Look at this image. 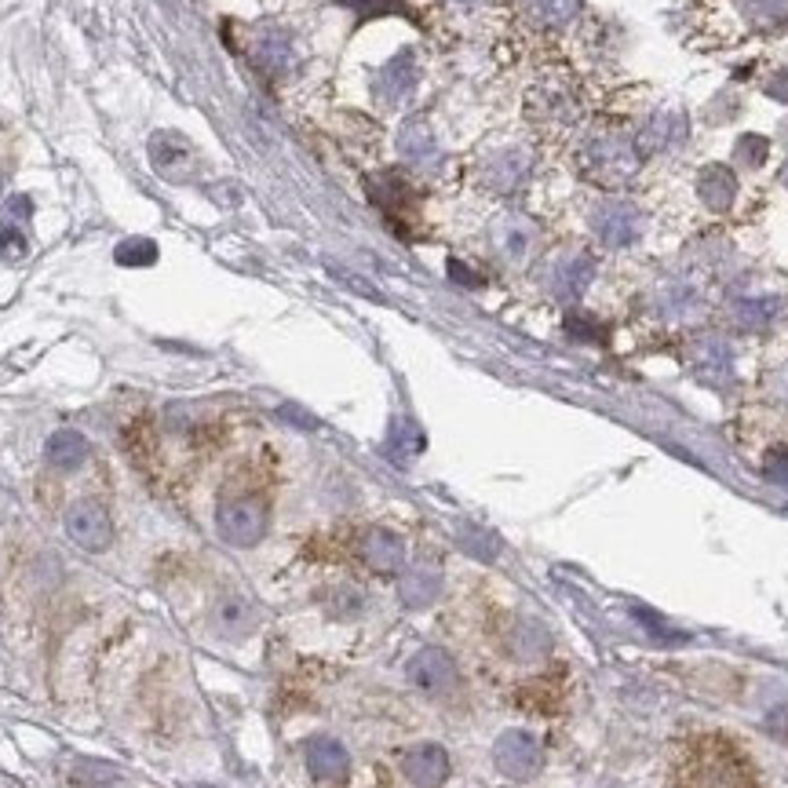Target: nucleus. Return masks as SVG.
Wrapping results in <instances>:
<instances>
[{
  "instance_id": "1",
  "label": "nucleus",
  "mask_w": 788,
  "mask_h": 788,
  "mask_svg": "<svg viewBox=\"0 0 788 788\" xmlns=\"http://www.w3.org/2000/svg\"><path fill=\"white\" fill-rule=\"evenodd\" d=\"M220 536L234 547H253L267 533V504L259 497H234L223 500L216 511Z\"/></svg>"
},
{
  "instance_id": "2",
  "label": "nucleus",
  "mask_w": 788,
  "mask_h": 788,
  "mask_svg": "<svg viewBox=\"0 0 788 788\" xmlns=\"http://www.w3.org/2000/svg\"><path fill=\"white\" fill-rule=\"evenodd\" d=\"M147 150H150L153 169H158L161 179H169V183H190V179H198L201 172V158L183 131H172V128L153 131Z\"/></svg>"
},
{
  "instance_id": "3",
  "label": "nucleus",
  "mask_w": 788,
  "mask_h": 788,
  "mask_svg": "<svg viewBox=\"0 0 788 788\" xmlns=\"http://www.w3.org/2000/svg\"><path fill=\"white\" fill-rule=\"evenodd\" d=\"M66 533L70 541L85 547V552H106L114 541L110 511H106L99 500H77V504H70L66 511Z\"/></svg>"
},
{
  "instance_id": "4",
  "label": "nucleus",
  "mask_w": 788,
  "mask_h": 788,
  "mask_svg": "<svg viewBox=\"0 0 788 788\" xmlns=\"http://www.w3.org/2000/svg\"><path fill=\"white\" fill-rule=\"evenodd\" d=\"M493 763H497V770L504 774V778H511V781H525V778H533V774L541 770L544 752H541V742H536L533 734H525V731H508V734H500V737H497V745H493Z\"/></svg>"
},
{
  "instance_id": "5",
  "label": "nucleus",
  "mask_w": 788,
  "mask_h": 788,
  "mask_svg": "<svg viewBox=\"0 0 788 788\" xmlns=\"http://www.w3.org/2000/svg\"><path fill=\"white\" fill-rule=\"evenodd\" d=\"M405 672H409L413 683L427 690V694H449V690H457L460 683L457 664H452V657L441 647H424L420 653H413Z\"/></svg>"
},
{
  "instance_id": "6",
  "label": "nucleus",
  "mask_w": 788,
  "mask_h": 788,
  "mask_svg": "<svg viewBox=\"0 0 788 788\" xmlns=\"http://www.w3.org/2000/svg\"><path fill=\"white\" fill-rule=\"evenodd\" d=\"M402 770L416 788H438L449 778V756L441 745H416L405 752Z\"/></svg>"
},
{
  "instance_id": "7",
  "label": "nucleus",
  "mask_w": 788,
  "mask_h": 788,
  "mask_svg": "<svg viewBox=\"0 0 788 788\" xmlns=\"http://www.w3.org/2000/svg\"><path fill=\"white\" fill-rule=\"evenodd\" d=\"M307 767L318 781H340L348 778L351 756L337 737H315V742L307 745Z\"/></svg>"
},
{
  "instance_id": "8",
  "label": "nucleus",
  "mask_w": 788,
  "mask_h": 788,
  "mask_svg": "<svg viewBox=\"0 0 788 788\" xmlns=\"http://www.w3.org/2000/svg\"><path fill=\"white\" fill-rule=\"evenodd\" d=\"M358 552L373 569L380 573H394L402 563H405V544L398 533L391 530H365L362 544H358Z\"/></svg>"
},
{
  "instance_id": "9",
  "label": "nucleus",
  "mask_w": 788,
  "mask_h": 788,
  "mask_svg": "<svg viewBox=\"0 0 788 788\" xmlns=\"http://www.w3.org/2000/svg\"><path fill=\"white\" fill-rule=\"evenodd\" d=\"M595 226H599V237L606 245H628L642 234V216L625 201H617V205H606L599 212Z\"/></svg>"
},
{
  "instance_id": "10",
  "label": "nucleus",
  "mask_w": 788,
  "mask_h": 788,
  "mask_svg": "<svg viewBox=\"0 0 788 788\" xmlns=\"http://www.w3.org/2000/svg\"><path fill=\"white\" fill-rule=\"evenodd\" d=\"M398 150L409 164H420V169H432V164L441 161V147L435 139V131L424 121H409L398 131Z\"/></svg>"
},
{
  "instance_id": "11",
  "label": "nucleus",
  "mask_w": 788,
  "mask_h": 788,
  "mask_svg": "<svg viewBox=\"0 0 788 788\" xmlns=\"http://www.w3.org/2000/svg\"><path fill=\"white\" fill-rule=\"evenodd\" d=\"M88 438L81 435V432H70V427H63V432H55L52 438H47V446H44V457L47 464H52L55 471H77L81 464L88 460Z\"/></svg>"
},
{
  "instance_id": "12",
  "label": "nucleus",
  "mask_w": 788,
  "mask_h": 788,
  "mask_svg": "<svg viewBox=\"0 0 788 788\" xmlns=\"http://www.w3.org/2000/svg\"><path fill=\"white\" fill-rule=\"evenodd\" d=\"M253 58L270 74H281L292 63V44L281 30H259L253 41Z\"/></svg>"
},
{
  "instance_id": "13",
  "label": "nucleus",
  "mask_w": 788,
  "mask_h": 788,
  "mask_svg": "<svg viewBox=\"0 0 788 788\" xmlns=\"http://www.w3.org/2000/svg\"><path fill=\"white\" fill-rule=\"evenodd\" d=\"M525 175H530V158L522 150H504L486 164V179L497 190H515Z\"/></svg>"
},
{
  "instance_id": "14",
  "label": "nucleus",
  "mask_w": 788,
  "mask_h": 788,
  "mask_svg": "<svg viewBox=\"0 0 788 788\" xmlns=\"http://www.w3.org/2000/svg\"><path fill=\"white\" fill-rule=\"evenodd\" d=\"M416 88V66H413V55H398L391 58L387 70L380 74V95L387 103H402L405 95Z\"/></svg>"
},
{
  "instance_id": "15",
  "label": "nucleus",
  "mask_w": 788,
  "mask_h": 788,
  "mask_svg": "<svg viewBox=\"0 0 788 788\" xmlns=\"http://www.w3.org/2000/svg\"><path fill=\"white\" fill-rule=\"evenodd\" d=\"M441 592V577L438 573H427V569H413L409 577L402 581V603L409 606V610H424V606H432Z\"/></svg>"
},
{
  "instance_id": "16",
  "label": "nucleus",
  "mask_w": 788,
  "mask_h": 788,
  "mask_svg": "<svg viewBox=\"0 0 788 788\" xmlns=\"http://www.w3.org/2000/svg\"><path fill=\"white\" fill-rule=\"evenodd\" d=\"M114 259L121 267H150V263H158V245L150 237H128V242L117 245Z\"/></svg>"
},
{
  "instance_id": "17",
  "label": "nucleus",
  "mask_w": 788,
  "mask_h": 788,
  "mask_svg": "<svg viewBox=\"0 0 788 788\" xmlns=\"http://www.w3.org/2000/svg\"><path fill=\"white\" fill-rule=\"evenodd\" d=\"M675 121H683V117H675L672 110L657 114L653 121L642 131V139L650 142V147H675V142H683L686 131H675Z\"/></svg>"
},
{
  "instance_id": "18",
  "label": "nucleus",
  "mask_w": 788,
  "mask_h": 788,
  "mask_svg": "<svg viewBox=\"0 0 788 788\" xmlns=\"http://www.w3.org/2000/svg\"><path fill=\"white\" fill-rule=\"evenodd\" d=\"M592 281V259H584V256H577V259H569L563 270H558V292L563 296H581L584 292V285Z\"/></svg>"
},
{
  "instance_id": "19",
  "label": "nucleus",
  "mask_w": 788,
  "mask_h": 788,
  "mask_svg": "<svg viewBox=\"0 0 788 788\" xmlns=\"http://www.w3.org/2000/svg\"><path fill=\"white\" fill-rule=\"evenodd\" d=\"M515 653L519 657H536V653H544L547 650V631L536 625V620H522L519 631H515Z\"/></svg>"
},
{
  "instance_id": "20",
  "label": "nucleus",
  "mask_w": 788,
  "mask_h": 788,
  "mask_svg": "<svg viewBox=\"0 0 788 788\" xmlns=\"http://www.w3.org/2000/svg\"><path fill=\"white\" fill-rule=\"evenodd\" d=\"M497 242L504 245V253H508L511 259H519L525 248H530V226L519 223V220H508V223L497 231Z\"/></svg>"
},
{
  "instance_id": "21",
  "label": "nucleus",
  "mask_w": 788,
  "mask_h": 788,
  "mask_svg": "<svg viewBox=\"0 0 788 788\" xmlns=\"http://www.w3.org/2000/svg\"><path fill=\"white\" fill-rule=\"evenodd\" d=\"M0 256H4L8 263H19L22 256H26V237H22L19 226H11V223L0 226Z\"/></svg>"
},
{
  "instance_id": "22",
  "label": "nucleus",
  "mask_w": 788,
  "mask_h": 788,
  "mask_svg": "<svg viewBox=\"0 0 788 788\" xmlns=\"http://www.w3.org/2000/svg\"><path fill=\"white\" fill-rule=\"evenodd\" d=\"M332 614L337 617H351L362 610V595H358L354 588H337V595H332Z\"/></svg>"
},
{
  "instance_id": "23",
  "label": "nucleus",
  "mask_w": 788,
  "mask_h": 788,
  "mask_svg": "<svg viewBox=\"0 0 788 788\" xmlns=\"http://www.w3.org/2000/svg\"><path fill=\"white\" fill-rule=\"evenodd\" d=\"M220 617H223V628H226V631L248 628V610H245V606H223Z\"/></svg>"
},
{
  "instance_id": "24",
  "label": "nucleus",
  "mask_w": 788,
  "mask_h": 788,
  "mask_svg": "<svg viewBox=\"0 0 788 788\" xmlns=\"http://www.w3.org/2000/svg\"><path fill=\"white\" fill-rule=\"evenodd\" d=\"M569 11H573V0H541L544 19H566Z\"/></svg>"
},
{
  "instance_id": "25",
  "label": "nucleus",
  "mask_w": 788,
  "mask_h": 788,
  "mask_svg": "<svg viewBox=\"0 0 788 788\" xmlns=\"http://www.w3.org/2000/svg\"><path fill=\"white\" fill-rule=\"evenodd\" d=\"M8 212H11V216H22V220H26L30 212H33L30 198H15V201H11V205H8Z\"/></svg>"
},
{
  "instance_id": "26",
  "label": "nucleus",
  "mask_w": 788,
  "mask_h": 788,
  "mask_svg": "<svg viewBox=\"0 0 788 788\" xmlns=\"http://www.w3.org/2000/svg\"><path fill=\"white\" fill-rule=\"evenodd\" d=\"M464 4H479V0H464Z\"/></svg>"
}]
</instances>
